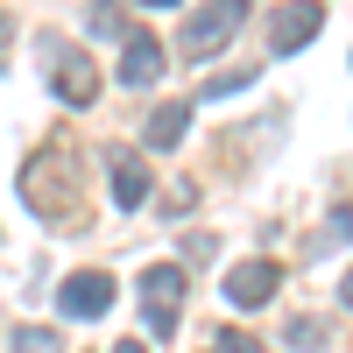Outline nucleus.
I'll return each mask as SVG.
<instances>
[{
  "instance_id": "obj_15",
  "label": "nucleus",
  "mask_w": 353,
  "mask_h": 353,
  "mask_svg": "<svg viewBox=\"0 0 353 353\" xmlns=\"http://www.w3.org/2000/svg\"><path fill=\"white\" fill-rule=\"evenodd\" d=\"M339 304H346V311H353V269H346V283H339Z\"/></svg>"
},
{
  "instance_id": "obj_12",
  "label": "nucleus",
  "mask_w": 353,
  "mask_h": 353,
  "mask_svg": "<svg viewBox=\"0 0 353 353\" xmlns=\"http://www.w3.org/2000/svg\"><path fill=\"white\" fill-rule=\"evenodd\" d=\"M254 85V71H212L205 78V99H226V92H248Z\"/></svg>"
},
{
  "instance_id": "obj_7",
  "label": "nucleus",
  "mask_w": 353,
  "mask_h": 353,
  "mask_svg": "<svg viewBox=\"0 0 353 353\" xmlns=\"http://www.w3.org/2000/svg\"><path fill=\"white\" fill-rule=\"evenodd\" d=\"M276 276H283V269H276V261H261V254H254V261H233V269H226V304H241V311L269 304V297H276Z\"/></svg>"
},
{
  "instance_id": "obj_10",
  "label": "nucleus",
  "mask_w": 353,
  "mask_h": 353,
  "mask_svg": "<svg viewBox=\"0 0 353 353\" xmlns=\"http://www.w3.org/2000/svg\"><path fill=\"white\" fill-rule=\"evenodd\" d=\"M184 128H191V106H184V99L156 106V113H149V149H176V141H184Z\"/></svg>"
},
{
  "instance_id": "obj_5",
  "label": "nucleus",
  "mask_w": 353,
  "mask_h": 353,
  "mask_svg": "<svg viewBox=\"0 0 353 353\" xmlns=\"http://www.w3.org/2000/svg\"><path fill=\"white\" fill-rule=\"evenodd\" d=\"M57 311H64V318H99V311H113V276H99V269L64 276V283H57Z\"/></svg>"
},
{
  "instance_id": "obj_6",
  "label": "nucleus",
  "mask_w": 353,
  "mask_h": 353,
  "mask_svg": "<svg viewBox=\"0 0 353 353\" xmlns=\"http://www.w3.org/2000/svg\"><path fill=\"white\" fill-rule=\"evenodd\" d=\"M318 28H325V8H318V0H290V8H276V21H269V50H304Z\"/></svg>"
},
{
  "instance_id": "obj_8",
  "label": "nucleus",
  "mask_w": 353,
  "mask_h": 353,
  "mask_svg": "<svg viewBox=\"0 0 353 353\" xmlns=\"http://www.w3.org/2000/svg\"><path fill=\"white\" fill-rule=\"evenodd\" d=\"M163 64H170V50L149 36V28H134L128 50H121V85H156V78H163Z\"/></svg>"
},
{
  "instance_id": "obj_11",
  "label": "nucleus",
  "mask_w": 353,
  "mask_h": 353,
  "mask_svg": "<svg viewBox=\"0 0 353 353\" xmlns=\"http://www.w3.org/2000/svg\"><path fill=\"white\" fill-rule=\"evenodd\" d=\"M8 346H14V353H64V339H57L50 325H21V332H14Z\"/></svg>"
},
{
  "instance_id": "obj_14",
  "label": "nucleus",
  "mask_w": 353,
  "mask_h": 353,
  "mask_svg": "<svg viewBox=\"0 0 353 353\" xmlns=\"http://www.w3.org/2000/svg\"><path fill=\"white\" fill-rule=\"evenodd\" d=\"M219 353H269L254 332H219Z\"/></svg>"
},
{
  "instance_id": "obj_13",
  "label": "nucleus",
  "mask_w": 353,
  "mask_h": 353,
  "mask_svg": "<svg viewBox=\"0 0 353 353\" xmlns=\"http://www.w3.org/2000/svg\"><path fill=\"white\" fill-rule=\"evenodd\" d=\"M290 346H297V353H318V346H325V318H297V325H290Z\"/></svg>"
},
{
  "instance_id": "obj_17",
  "label": "nucleus",
  "mask_w": 353,
  "mask_h": 353,
  "mask_svg": "<svg viewBox=\"0 0 353 353\" xmlns=\"http://www.w3.org/2000/svg\"><path fill=\"white\" fill-rule=\"evenodd\" d=\"M0 43H8V14H0Z\"/></svg>"
},
{
  "instance_id": "obj_4",
  "label": "nucleus",
  "mask_w": 353,
  "mask_h": 353,
  "mask_svg": "<svg viewBox=\"0 0 353 353\" xmlns=\"http://www.w3.org/2000/svg\"><path fill=\"white\" fill-rule=\"evenodd\" d=\"M50 85H57L64 106H92L99 99V64L85 50H71V43H50Z\"/></svg>"
},
{
  "instance_id": "obj_3",
  "label": "nucleus",
  "mask_w": 353,
  "mask_h": 353,
  "mask_svg": "<svg viewBox=\"0 0 353 353\" xmlns=\"http://www.w3.org/2000/svg\"><path fill=\"white\" fill-rule=\"evenodd\" d=\"M176 311H184V269H176V261L141 269V318H149V332H156V339L176 332Z\"/></svg>"
},
{
  "instance_id": "obj_18",
  "label": "nucleus",
  "mask_w": 353,
  "mask_h": 353,
  "mask_svg": "<svg viewBox=\"0 0 353 353\" xmlns=\"http://www.w3.org/2000/svg\"><path fill=\"white\" fill-rule=\"evenodd\" d=\"M149 8H176V0H149Z\"/></svg>"
},
{
  "instance_id": "obj_2",
  "label": "nucleus",
  "mask_w": 353,
  "mask_h": 353,
  "mask_svg": "<svg viewBox=\"0 0 353 353\" xmlns=\"http://www.w3.org/2000/svg\"><path fill=\"white\" fill-rule=\"evenodd\" d=\"M248 21V0H205V8L184 21V36H176V57H191V64H212V57L241 36Z\"/></svg>"
},
{
  "instance_id": "obj_1",
  "label": "nucleus",
  "mask_w": 353,
  "mask_h": 353,
  "mask_svg": "<svg viewBox=\"0 0 353 353\" xmlns=\"http://www.w3.org/2000/svg\"><path fill=\"white\" fill-rule=\"evenodd\" d=\"M21 198L36 205L50 226L64 233H85V184H78V149L71 141H50L21 163Z\"/></svg>"
},
{
  "instance_id": "obj_16",
  "label": "nucleus",
  "mask_w": 353,
  "mask_h": 353,
  "mask_svg": "<svg viewBox=\"0 0 353 353\" xmlns=\"http://www.w3.org/2000/svg\"><path fill=\"white\" fill-rule=\"evenodd\" d=\"M113 353H141V346H134V339H121V346H113Z\"/></svg>"
},
{
  "instance_id": "obj_9",
  "label": "nucleus",
  "mask_w": 353,
  "mask_h": 353,
  "mask_svg": "<svg viewBox=\"0 0 353 353\" xmlns=\"http://www.w3.org/2000/svg\"><path fill=\"white\" fill-rule=\"evenodd\" d=\"M106 176H113V198H121L128 212L149 198V163H141L134 149H113V156H106Z\"/></svg>"
}]
</instances>
